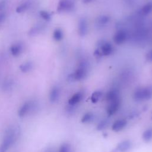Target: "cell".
<instances>
[{
	"mask_svg": "<svg viewBox=\"0 0 152 152\" xmlns=\"http://www.w3.org/2000/svg\"><path fill=\"white\" fill-rule=\"evenodd\" d=\"M20 131L15 126H10L5 131L0 143V152H7L18 138Z\"/></svg>",
	"mask_w": 152,
	"mask_h": 152,
	"instance_id": "cell-1",
	"label": "cell"
},
{
	"mask_svg": "<svg viewBox=\"0 0 152 152\" xmlns=\"http://www.w3.org/2000/svg\"><path fill=\"white\" fill-rule=\"evenodd\" d=\"M152 98V86H148L137 88L133 94V99L137 102L148 100Z\"/></svg>",
	"mask_w": 152,
	"mask_h": 152,
	"instance_id": "cell-2",
	"label": "cell"
},
{
	"mask_svg": "<svg viewBox=\"0 0 152 152\" xmlns=\"http://www.w3.org/2000/svg\"><path fill=\"white\" fill-rule=\"evenodd\" d=\"M37 109V103L31 100L24 102L18 109V115L20 118H23L33 112Z\"/></svg>",
	"mask_w": 152,
	"mask_h": 152,
	"instance_id": "cell-3",
	"label": "cell"
},
{
	"mask_svg": "<svg viewBox=\"0 0 152 152\" xmlns=\"http://www.w3.org/2000/svg\"><path fill=\"white\" fill-rule=\"evenodd\" d=\"M87 64L85 61H82L72 74V78L74 80L80 81L87 77Z\"/></svg>",
	"mask_w": 152,
	"mask_h": 152,
	"instance_id": "cell-4",
	"label": "cell"
},
{
	"mask_svg": "<svg viewBox=\"0 0 152 152\" xmlns=\"http://www.w3.org/2000/svg\"><path fill=\"white\" fill-rule=\"evenodd\" d=\"M121 104V101L120 97L109 102V104L106 109V112L107 115L110 116L115 114L120 108Z\"/></svg>",
	"mask_w": 152,
	"mask_h": 152,
	"instance_id": "cell-5",
	"label": "cell"
},
{
	"mask_svg": "<svg viewBox=\"0 0 152 152\" xmlns=\"http://www.w3.org/2000/svg\"><path fill=\"white\" fill-rule=\"evenodd\" d=\"M74 8V1L73 0H60L57 7V11L59 12H68Z\"/></svg>",
	"mask_w": 152,
	"mask_h": 152,
	"instance_id": "cell-6",
	"label": "cell"
},
{
	"mask_svg": "<svg viewBox=\"0 0 152 152\" xmlns=\"http://www.w3.org/2000/svg\"><path fill=\"white\" fill-rule=\"evenodd\" d=\"M128 35L127 32L123 29L118 30L113 36V40L117 45L124 43L128 39Z\"/></svg>",
	"mask_w": 152,
	"mask_h": 152,
	"instance_id": "cell-7",
	"label": "cell"
},
{
	"mask_svg": "<svg viewBox=\"0 0 152 152\" xmlns=\"http://www.w3.org/2000/svg\"><path fill=\"white\" fill-rule=\"evenodd\" d=\"M127 125V121L125 119H119L115 121L112 126V129L115 132H119L122 130Z\"/></svg>",
	"mask_w": 152,
	"mask_h": 152,
	"instance_id": "cell-8",
	"label": "cell"
},
{
	"mask_svg": "<svg viewBox=\"0 0 152 152\" xmlns=\"http://www.w3.org/2000/svg\"><path fill=\"white\" fill-rule=\"evenodd\" d=\"M132 146V143L129 140H126L119 142L116 147V151L117 152H126Z\"/></svg>",
	"mask_w": 152,
	"mask_h": 152,
	"instance_id": "cell-9",
	"label": "cell"
},
{
	"mask_svg": "<svg viewBox=\"0 0 152 152\" xmlns=\"http://www.w3.org/2000/svg\"><path fill=\"white\" fill-rule=\"evenodd\" d=\"M83 97V93L81 91L77 92L76 93L74 94L68 100V104L71 107L75 106L81 101Z\"/></svg>",
	"mask_w": 152,
	"mask_h": 152,
	"instance_id": "cell-10",
	"label": "cell"
},
{
	"mask_svg": "<svg viewBox=\"0 0 152 152\" xmlns=\"http://www.w3.org/2000/svg\"><path fill=\"white\" fill-rule=\"evenodd\" d=\"M87 30H88V24H87V20L84 18L80 19L78 25V34L81 36H84L87 33Z\"/></svg>",
	"mask_w": 152,
	"mask_h": 152,
	"instance_id": "cell-11",
	"label": "cell"
},
{
	"mask_svg": "<svg viewBox=\"0 0 152 152\" xmlns=\"http://www.w3.org/2000/svg\"><path fill=\"white\" fill-rule=\"evenodd\" d=\"M152 12V2H148L144 5L138 11L139 16L144 17L148 15Z\"/></svg>",
	"mask_w": 152,
	"mask_h": 152,
	"instance_id": "cell-12",
	"label": "cell"
},
{
	"mask_svg": "<svg viewBox=\"0 0 152 152\" xmlns=\"http://www.w3.org/2000/svg\"><path fill=\"white\" fill-rule=\"evenodd\" d=\"M60 96V89L58 86H54L52 88L49 93V100L52 103H55L58 101Z\"/></svg>",
	"mask_w": 152,
	"mask_h": 152,
	"instance_id": "cell-13",
	"label": "cell"
},
{
	"mask_svg": "<svg viewBox=\"0 0 152 152\" xmlns=\"http://www.w3.org/2000/svg\"><path fill=\"white\" fill-rule=\"evenodd\" d=\"M102 55L104 56H108L111 55L113 52V48L112 45L109 42L103 43L100 47Z\"/></svg>",
	"mask_w": 152,
	"mask_h": 152,
	"instance_id": "cell-14",
	"label": "cell"
},
{
	"mask_svg": "<svg viewBox=\"0 0 152 152\" xmlns=\"http://www.w3.org/2000/svg\"><path fill=\"white\" fill-rule=\"evenodd\" d=\"M119 97V90L116 88H112L109 90L106 96V99L109 102Z\"/></svg>",
	"mask_w": 152,
	"mask_h": 152,
	"instance_id": "cell-15",
	"label": "cell"
},
{
	"mask_svg": "<svg viewBox=\"0 0 152 152\" xmlns=\"http://www.w3.org/2000/svg\"><path fill=\"white\" fill-rule=\"evenodd\" d=\"M23 49V46L20 43H17L12 45L10 48V51L11 54L14 56H17L21 53Z\"/></svg>",
	"mask_w": 152,
	"mask_h": 152,
	"instance_id": "cell-16",
	"label": "cell"
},
{
	"mask_svg": "<svg viewBox=\"0 0 152 152\" xmlns=\"http://www.w3.org/2000/svg\"><path fill=\"white\" fill-rule=\"evenodd\" d=\"M110 17L106 15L99 16L97 19V23L100 26H103L107 24L110 21Z\"/></svg>",
	"mask_w": 152,
	"mask_h": 152,
	"instance_id": "cell-17",
	"label": "cell"
},
{
	"mask_svg": "<svg viewBox=\"0 0 152 152\" xmlns=\"http://www.w3.org/2000/svg\"><path fill=\"white\" fill-rule=\"evenodd\" d=\"M94 118V115L92 112L86 113L81 118V122L84 124H87L91 122Z\"/></svg>",
	"mask_w": 152,
	"mask_h": 152,
	"instance_id": "cell-18",
	"label": "cell"
},
{
	"mask_svg": "<svg viewBox=\"0 0 152 152\" xmlns=\"http://www.w3.org/2000/svg\"><path fill=\"white\" fill-rule=\"evenodd\" d=\"M142 137L144 141H150L152 140V128H149L145 129L142 133Z\"/></svg>",
	"mask_w": 152,
	"mask_h": 152,
	"instance_id": "cell-19",
	"label": "cell"
},
{
	"mask_svg": "<svg viewBox=\"0 0 152 152\" xmlns=\"http://www.w3.org/2000/svg\"><path fill=\"white\" fill-rule=\"evenodd\" d=\"M43 28V26H42V25L39 24V25L35 26L34 27H33L30 30V31L28 32V34L31 36L37 35L38 34H39L42 31Z\"/></svg>",
	"mask_w": 152,
	"mask_h": 152,
	"instance_id": "cell-20",
	"label": "cell"
},
{
	"mask_svg": "<svg viewBox=\"0 0 152 152\" xmlns=\"http://www.w3.org/2000/svg\"><path fill=\"white\" fill-rule=\"evenodd\" d=\"M33 68V64L30 62H27L20 66V69L23 72H27L30 71Z\"/></svg>",
	"mask_w": 152,
	"mask_h": 152,
	"instance_id": "cell-21",
	"label": "cell"
},
{
	"mask_svg": "<svg viewBox=\"0 0 152 152\" xmlns=\"http://www.w3.org/2000/svg\"><path fill=\"white\" fill-rule=\"evenodd\" d=\"M30 2L27 1V2H23V4H20L17 7L16 12L17 13H21L23 12H24L26 10H27V9L28 8V7H30Z\"/></svg>",
	"mask_w": 152,
	"mask_h": 152,
	"instance_id": "cell-22",
	"label": "cell"
},
{
	"mask_svg": "<svg viewBox=\"0 0 152 152\" xmlns=\"http://www.w3.org/2000/svg\"><path fill=\"white\" fill-rule=\"evenodd\" d=\"M53 37L56 41H60L63 38V32L60 28H56L53 33Z\"/></svg>",
	"mask_w": 152,
	"mask_h": 152,
	"instance_id": "cell-23",
	"label": "cell"
},
{
	"mask_svg": "<svg viewBox=\"0 0 152 152\" xmlns=\"http://www.w3.org/2000/svg\"><path fill=\"white\" fill-rule=\"evenodd\" d=\"M102 96V92L101 91L97 90V91H94L91 94V102L94 103H97L100 100V99L101 98Z\"/></svg>",
	"mask_w": 152,
	"mask_h": 152,
	"instance_id": "cell-24",
	"label": "cell"
},
{
	"mask_svg": "<svg viewBox=\"0 0 152 152\" xmlns=\"http://www.w3.org/2000/svg\"><path fill=\"white\" fill-rule=\"evenodd\" d=\"M109 121L108 120V119H103L102 120H101L98 125H97V129L98 130H103V129H105L109 125Z\"/></svg>",
	"mask_w": 152,
	"mask_h": 152,
	"instance_id": "cell-25",
	"label": "cell"
},
{
	"mask_svg": "<svg viewBox=\"0 0 152 152\" xmlns=\"http://www.w3.org/2000/svg\"><path fill=\"white\" fill-rule=\"evenodd\" d=\"M40 15L43 20H45L46 21H49L51 18L50 14L46 11H40Z\"/></svg>",
	"mask_w": 152,
	"mask_h": 152,
	"instance_id": "cell-26",
	"label": "cell"
},
{
	"mask_svg": "<svg viewBox=\"0 0 152 152\" xmlns=\"http://www.w3.org/2000/svg\"><path fill=\"white\" fill-rule=\"evenodd\" d=\"M12 85H13V83L11 80H7L4 83V84L2 85V88L5 91L9 90L12 88Z\"/></svg>",
	"mask_w": 152,
	"mask_h": 152,
	"instance_id": "cell-27",
	"label": "cell"
},
{
	"mask_svg": "<svg viewBox=\"0 0 152 152\" xmlns=\"http://www.w3.org/2000/svg\"><path fill=\"white\" fill-rule=\"evenodd\" d=\"M58 152H70V147L68 144L64 143L61 145Z\"/></svg>",
	"mask_w": 152,
	"mask_h": 152,
	"instance_id": "cell-28",
	"label": "cell"
},
{
	"mask_svg": "<svg viewBox=\"0 0 152 152\" xmlns=\"http://www.w3.org/2000/svg\"><path fill=\"white\" fill-rule=\"evenodd\" d=\"M146 59L148 62H152V49L149 50L147 53L146 54Z\"/></svg>",
	"mask_w": 152,
	"mask_h": 152,
	"instance_id": "cell-29",
	"label": "cell"
},
{
	"mask_svg": "<svg viewBox=\"0 0 152 152\" xmlns=\"http://www.w3.org/2000/svg\"><path fill=\"white\" fill-rule=\"evenodd\" d=\"M7 0H0V12L5 7Z\"/></svg>",
	"mask_w": 152,
	"mask_h": 152,
	"instance_id": "cell-30",
	"label": "cell"
},
{
	"mask_svg": "<svg viewBox=\"0 0 152 152\" xmlns=\"http://www.w3.org/2000/svg\"><path fill=\"white\" fill-rule=\"evenodd\" d=\"M5 18V14L4 12H0V23H2Z\"/></svg>",
	"mask_w": 152,
	"mask_h": 152,
	"instance_id": "cell-31",
	"label": "cell"
},
{
	"mask_svg": "<svg viewBox=\"0 0 152 152\" xmlns=\"http://www.w3.org/2000/svg\"><path fill=\"white\" fill-rule=\"evenodd\" d=\"M83 2L85 4H88V3H90L92 1H93L94 0H82Z\"/></svg>",
	"mask_w": 152,
	"mask_h": 152,
	"instance_id": "cell-32",
	"label": "cell"
},
{
	"mask_svg": "<svg viewBox=\"0 0 152 152\" xmlns=\"http://www.w3.org/2000/svg\"><path fill=\"white\" fill-rule=\"evenodd\" d=\"M44 152H53V151L52 150H51V149H48V150H46V151H44Z\"/></svg>",
	"mask_w": 152,
	"mask_h": 152,
	"instance_id": "cell-33",
	"label": "cell"
},
{
	"mask_svg": "<svg viewBox=\"0 0 152 152\" xmlns=\"http://www.w3.org/2000/svg\"><path fill=\"white\" fill-rule=\"evenodd\" d=\"M151 119H152V117H151Z\"/></svg>",
	"mask_w": 152,
	"mask_h": 152,
	"instance_id": "cell-34",
	"label": "cell"
}]
</instances>
